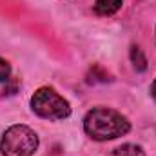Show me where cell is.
<instances>
[{
	"label": "cell",
	"instance_id": "cell-1",
	"mask_svg": "<svg viewBox=\"0 0 156 156\" xmlns=\"http://www.w3.org/2000/svg\"><path fill=\"white\" fill-rule=\"evenodd\" d=\"M83 133L94 142H111L131 133V120L113 107L98 105L85 113Z\"/></svg>",
	"mask_w": 156,
	"mask_h": 156
},
{
	"label": "cell",
	"instance_id": "cell-2",
	"mask_svg": "<svg viewBox=\"0 0 156 156\" xmlns=\"http://www.w3.org/2000/svg\"><path fill=\"white\" fill-rule=\"evenodd\" d=\"M29 107L38 118L49 122L66 120L73 113L71 104L51 85H42L31 94Z\"/></svg>",
	"mask_w": 156,
	"mask_h": 156
},
{
	"label": "cell",
	"instance_id": "cell-3",
	"mask_svg": "<svg viewBox=\"0 0 156 156\" xmlns=\"http://www.w3.org/2000/svg\"><path fill=\"white\" fill-rule=\"evenodd\" d=\"M38 145L40 138L37 131L24 123L9 125L0 138L2 156H35Z\"/></svg>",
	"mask_w": 156,
	"mask_h": 156
},
{
	"label": "cell",
	"instance_id": "cell-4",
	"mask_svg": "<svg viewBox=\"0 0 156 156\" xmlns=\"http://www.w3.org/2000/svg\"><path fill=\"white\" fill-rule=\"evenodd\" d=\"M123 0H94L93 11L98 16H113L122 9Z\"/></svg>",
	"mask_w": 156,
	"mask_h": 156
},
{
	"label": "cell",
	"instance_id": "cell-5",
	"mask_svg": "<svg viewBox=\"0 0 156 156\" xmlns=\"http://www.w3.org/2000/svg\"><path fill=\"white\" fill-rule=\"evenodd\" d=\"M129 58H131V64H133V67H134L136 73L147 71V67H149L147 56H145V53H144V49H142L140 45H136V44L131 45V49H129Z\"/></svg>",
	"mask_w": 156,
	"mask_h": 156
},
{
	"label": "cell",
	"instance_id": "cell-6",
	"mask_svg": "<svg viewBox=\"0 0 156 156\" xmlns=\"http://www.w3.org/2000/svg\"><path fill=\"white\" fill-rule=\"evenodd\" d=\"M111 156H145V149L138 144H122L113 149Z\"/></svg>",
	"mask_w": 156,
	"mask_h": 156
},
{
	"label": "cell",
	"instance_id": "cell-7",
	"mask_svg": "<svg viewBox=\"0 0 156 156\" xmlns=\"http://www.w3.org/2000/svg\"><path fill=\"white\" fill-rule=\"evenodd\" d=\"M87 82H89V83H96V82H100V83H107V82H113V76H111L104 67H100V66H93L91 71H89V75H87Z\"/></svg>",
	"mask_w": 156,
	"mask_h": 156
},
{
	"label": "cell",
	"instance_id": "cell-8",
	"mask_svg": "<svg viewBox=\"0 0 156 156\" xmlns=\"http://www.w3.org/2000/svg\"><path fill=\"white\" fill-rule=\"evenodd\" d=\"M13 80V67L5 58H0V83H9Z\"/></svg>",
	"mask_w": 156,
	"mask_h": 156
},
{
	"label": "cell",
	"instance_id": "cell-9",
	"mask_svg": "<svg viewBox=\"0 0 156 156\" xmlns=\"http://www.w3.org/2000/svg\"><path fill=\"white\" fill-rule=\"evenodd\" d=\"M149 94H151V98L156 102V78L153 80V83H151V87H149Z\"/></svg>",
	"mask_w": 156,
	"mask_h": 156
},
{
	"label": "cell",
	"instance_id": "cell-10",
	"mask_svg": "<svg viewBox=\"0 0 156 156\" xmlns=\"http://www.w3.org/2000/svg\"><path fill=\"white\" fill-rule=\"evenodd\" d=\"M154 33H156V29H154Z\"/></svg>",
	"mask_w": 156,
	"mask_h": 156
}]
</instances>
